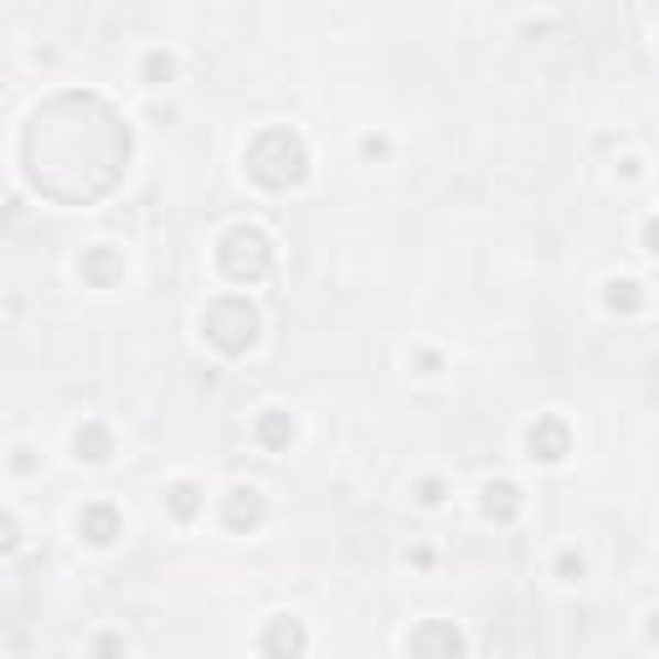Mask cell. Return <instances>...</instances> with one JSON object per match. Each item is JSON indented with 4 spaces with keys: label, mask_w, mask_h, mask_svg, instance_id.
Instances as JSON below:
<instances>
[{
    "label": "cell",
    "mask_w": 659,
    "mask_h": 659,
    "mask_svg": "<svg viewBox=\"0 0 659 659\" xmlns=\"http://www.w3.org/2000/svg\"><path fill=\"white\" fill-rule=\"evenodd\" d=\"M202 335L206 346H217L222 356H248L258 346V335H263V314H258V304L248 294H217L206 299L202 310Z\"/></svg>",
    "instance_id": "4"
},
{
    "label": "cell",
    "mask_w": 659,
    "mask_h": 659,
    "mask_svg": "<svg viewBox=\"0 0 659 659\" xmlns=\"http://www.w3.org/2000/svg\"><path fill=\"white\" fill-rule=\"evenodd\" d=\"M304 649H310V628H304L299 613H273L263 634H258V655L263 659H304Z\"/></svg>",
    "instance_id": "7"
},
{
    "label": "cell",
    "mask_w": 659,
    "mask_h": 659,
    "mask_svg": "<svg viewBox=\"0 0 659 659\" xmlns=\"http://www.w3.org/2000/svg\"><path fill=\"white\" fill-rule=\"evenodd\" d=\"M639 242H644V252H655V217L644 222V233H639Z\"/></svg>",
    "instance_id": "23"
},
{
    "label": "cell",
    "mask_w": 659,
    "mask_h": 659,
    "mask_svg": "<svg viewBox=\"0 0 659 659\" xmlns=\"http://www.w3.org/2000/svg\"><path fill=\"white\" fill-rule=\"evenodd\" d=\"M217 268L227 283L252 289V283H263L268 273L279 268V242H273V233L258 227V222H233V227L217 237Z\"/></svg>",
    "instance_id": "3"
},
{
    "label": "cell",
    "mask_w": 659,
    "mask_h": 659,
    "mask_svg": "<svg viewBox=\"0 0 659 659\" xmlns=\"http://www.w3.org/2000/svg\"><path fill=\"white\" fill-rule=\"evenodd\" d=\"M36 464H42L36 449H17V454H11V469H17V474H36Z\"/></svg>",
    "instance_id": "21"
},
{
    "label": "cell",
    "mask_w": 659,
    "mask_h": 659,
    "mask_svg": "<svg viewBox=\"0 0 659 659\" xmlns=\"http://www.w3.org/2000/svg\"><path fill=\"white\" fill-rule=\"evenodd\" d=\"M526 454H531L536 464H547V469L566 464V454H572V428H566V418L541 412V418L526 428Z\"/></svg>",
    "instance_id": "6"
},
{
    "label": "cell",
    "mask_w": 659,
    "mask_h": 659,
    "mask_svg": "<svg viewBox=\"0 0 659 659\" xmlns=\"http://www.w3.org/2000/svg\"><path fill=\"white\" fill-rule=\"evenodd\" d=\"M408 659H469V639L449 618H423L408 634Z\"/></svg>",
    "instance_id": "5"
},
{
    "label": "cell",
    "mask_w": 659,
    "mask_h": 659,
    "mask_svg": "<svg viewBox=\"0 0 659 659\" xmlns=\"http://www.w3.org/2000/svg\"><path fill=\"white\" fill-rule=\"evenodd\" d=\"M361 155H366V160H381V155H387V140H381V134H366V140H361Z\"/></svg>",
    "instance_id": "22"
},
{
    "label": "cell",
    "mask_w": 659,
    "mask_h": 659,
    "mask_svg": "<svg viewBox=\"0 0 659 659\" xmlns=\"http://www.w3.org/2000/svg\"><path fill=\"white\" fill-rule=\"evenodd\" d=\"M73 454H78V464H104V458L114 454V433L109 423H98V418H88V423L73 433Z\"/></svg>",
    "instance_id": "13"
},
{
    "label": "cell",
    "mask_w": 659,
    "mask_h": 659,
    "mask_svg": "<svg viewBox=\"0 0 659 659\" xmlns=\"http://www.w3.org/2000/svg\"><path fill=\"white\" fill-rule=\"evenodd\" d=\"M557 572H562L566 582H577L582 577V557L577 551H562V557H557Z\"/></svg>",
    "instance_id": "20"
},
{
    "label": "cell",
    "mask_w": 659,
    "mask_h": 659,
    "mask_svg": "<svg viewBox=\"0 0 659 659\" xmlns=\"http://www.w3.org/2000/svg\"><path fill=\"white\" fill-rule=\"evenodd\" d=\"M119 536H125V516H119L114 500H88L78 510V541H88V547H114Z\"/></svg>",
    "instance_id": "10"
},
{
    "label": "cell",
    "mask_w": 659,
    "mask_h": 659,
    "mask_svg": "<svg viewBox=\"0 0 659 659\" xmlns=\"http://www.w3.org/2000/svg\"><path fill=\"white\" fill-rule=\"evenodd\" d=\"M129 125L98 94H57L36 104L21 134V171L36 196L88 206L129 171Z\"/></svg>",
    "instance_id": "1"
},
{
    "label": "cell",
    "mask_w": 659,
    "mask_h": 659,
    "mask_svg": "<svg viewBox=\"0 0 659 659\" xmlns=\"http://www.w3.org/2000/svg\"><path fill=\"white\" fill-rule=\"evenodd\" d=\"M479 510H485V520H495V526H510V520L526 510V489H520L516 479H485Z\"/></svg>",
    "instance_id": "11"
},
{
    "label": "cell",
    "mask_w": 659,
    "mask_h": 659,
    "mask_svg": "<svg viewBox=\"0 0 659 659\" xmlns=\"http://www.w3.org/2000/svg\"><path fill=\"white\" fill-rule=\"evenodd\" d=\"M222 531H233V536H248L263 526L268 516V495L258 485H233L227 495H222Z\"/></svg>",
    "instance_id": "8"
},
{
    "label": "cell",
    "mask_w": 659,
    "mask_h": 659,
    "mask_svg": "<svg viewBox=\"0 0 659 659\" xmlns=\"http://www.w3.org/2000/svg\"><path fill=\"white\" fill-rule=\"evenodd\" d=\"M175 78V57L165 47H150L140 57V83H150V88H165V83Z\"/></svg>",
    "instance_id": "16"
},
{
    "label": "cell",
    "mask_w": 659,
    "mask_h": 659,
    "mask_svg": "<svg viewBox=\"0 0 659 659\" xmlns=\"http://www.w3.org/2000/svg\"><path fill=\"white\" fill-rule=\"evenodd\" d=\"M252 439L263 443L268 454H283V449L294 443V418L283 408H263L258 412V423H252Z\"/></svg>",
    "instance_id": "12"
},
{
    "label": "cell",
    "mask_w": 659,
    "mask_h": 659,
    "mask_svg": "<svg viewBox=\"0 0 659 659\" xmlns=\"http://www.w3.org/2000/svg\"><path fill=\"white\" fill-rule=\"evenodd\" d=\"M649 304V289L639 279H608L603 283V310L608 314H639Z\"/></svg>",
    "instance_id": "14"
},
{
    "label": "cell",
    "mask_w": 659,
    "mask_h": 659,
    "mask_svg": "<svg viewBox=\"0 0 659 659\" xmlns=\"http://www.w3.org/2000/svg\"><path fill=\"white\" fill-rule=\"evenodd\" d=\"M125 248H114V242H94V248H83L78 258V279L88 289H119L125 283Z\"/></svg>",
    "instance_id": "9"
},
{
    "label": "cell",
    "mask_w": 659,
    "mask_h": 659,
    "mask_svg": "<svg viewBox=\"0 0 659 659\" xmlns=\"http://www.w3.org/2000/svg\"><path fill=\"white\" fill-rule=\"evenodd\" d=\"M418 366H423L428 377H433V371H439V356H433V350H418Z\"/></svg>",
    "instance_id": "24"
},
{
    "label": "cell",
    "mask_w": 659,
    "mask_h": 659,
    "mask_svg": "<svg viewBox=\"0 0 659 659\" xmlns=\"http://www.w3.org/2000/svg\"><path fill=\"white\" fill-rule=\"evenodd\" d=\"M202 505H206V495H202V485H196V479H175V485L165 489V510H171L181 526H191V520L202 516Z\"/></svg>",
    "instance_id": "15"
},
{
    "label": "cell",
    "mask_w": 659,
    "mask_h": 659,
    "mask_svg": "<svg viewBox=\"0 0 659 659\" xmlns=\"http://www.w3.org/2000/svg\"><path fill=\"white\" fill-rule=\"evenodd\" d=\"M125 634H94V644H88V655L94 659H125Z\"/></svg>",
    "instance_id": "18"
},
{
    "label": "cell",
    "mask_w": 659,
    "mask_h": 659,
    "mask_svg": "<svg viewBox=\"0 0 659 659\" xmlns=\"http://www.w3.org/2000/svg\"><path fill=\"white\" fill-rule=\"evenodd\" d=\"M242 171L263 191H294L310 181V144L289 125H263L242 150Z\"/></svg>",
    "instance_id": "2"
},
{
    "label": "cell",
    "mask_w": 659,
    "mask_h": 659,
    "mask_svg": "<svg viewBox=\"0 0 659 659\" xmlns=\"http://www.w3.org/2000/svg\"><path fill=\"white\" fill-rule=\"evenodd\" d=\"M418 505H443V479H418Z\"/></svg>",
    "instance_id": "19"
},
{
    "label": "cell",
    "mask_w": 659,
    "mask_h": 659,
    "mask_svg": "<svg viewBox=\"0 0 659 659\" xmlns=\"http://www.w3.org/2000/svg\"><path fill=\"white\" fill-rule=\"evenodd\" d=\"M21 551V520L11 510H0V557H17Z\"/></svg>",
    "instance_id": "17"
}]
</instances>
